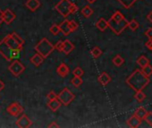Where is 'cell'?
<instances>
[{"mask_svg": "<svg viewBox=\"0 0 152 128\" xmlns=\"http://www.w3.org/2000/svg\"><path fill=\"white\" fill-rule=\"evenodd\" d=\"M6 111L8 114H10L11 116L13 117H19L22 114L23 112V108L21 105H20L18 102H12V104H10L7 109Z\"/></svg>", "mask_w": 152, "mask_h": 128, "instance_id": "8", "label": "cell"}, {"mask_svg": "<svg viewBox=\"0 0 152 128\" xmlns=\"http://www.w3.org/2000/svg\"><path fill=\"white\" fill-rule=\"evenodd\" d=\"M54 49L58 50L59 52H62V50H63V41L57 42V44L54 45Z\"/></svg>", "mask_w": 152, "mask_h": 128, "instance_id": "37", "label": "cell"}, {"mask_svg": "<svg viewBox=\"0 0 152 128\" xmlns=\"http://www.w3.org/2000/svg\"><path fill=\"white\" fill-rule=\"evenodd\" d=\"M72 73L75 77H82L84 75V70L80 67H77L76 69H74Z\"/></svg>", "mask_w": 152, "mask_h": 128, "instance_id": "33", "label": "cell"}, {"mask_svg": "<svg viewBox=\"0 0 152 128\" xmlns=\"http://www.w3.org/2000/svg\"><path fill=\"white\" fill-rule=\"evenodd\" d=\"M151 45H152V39H149V40L145 43V45H146L148 48H149Z\"/></svg>", "mask_w": 152, "mask_h": 128, "instance_id": "41", "label": "cell"}, {"mask_svg": "<svg viewBox=\"0 0 152 128\" xmlns=\"http://www.w3.org/2000/svg\"><path fill=\"white\" fill-rule=\"evenodd\" d=\"M47 99H48V101H51V100H53V99H56V98H58V95L53 92V91H50L48 94H47Z\"/></svg>", "mask_w": 152, "mask_h": 128, "instance_id": "36", "label": "cell"}, {"mask_svg": "<svg viewBox=\"0 0 152 128\" xmlns=\"http://www.w3.org/2000/svg\"><path fill=\"white\" fill-rule=\"evenodd\" d=\"M50 32H51L53 35H54V36L58 35V34L61 32L60 26H59V25H57V24H53V25H52V27L50 28Z\"/></svg>", "mask_w": 152, "mask_h": 128, "instance_id": "31", "label": "cell"}, {"mask_svg": "<svg viewBox=\"0 0 152 128\" xmlns=\"http://www.w3.org/2000/svg\"><path fill=\"white\" fill-rule=\"evenodd\" d=\"M22 49H13L7 45L4 40L0 42V54L9 61H13L15 60H18L20 56Z\"/></svg>", "mask_w": 152, "mask_h": 128, "instance_id": "3", "label": "cell"}, {"mask_svg": "<svg viewBox=\"0 0 152 128\" xmlns=\"http://www.w3.org/2000/svg\"><path fill=\"white\" fill-rule=\"evenodd\" d=\"M142 124V119L137 118L135 115H133L128 120H127V126L129 127L132 128H136L139 127Z\"/></svg>", "mask_w": 152, "mask_h": 128, "instance_id": "13", "label": "cell"}, {"mask_svg": "<svg viewBox=\"0 0 152 128\" xmlns=\"http://www.w3.org/2000/svg\"><path fill=\"white\" fill-rule=\"evenodd\" d=\"M61 106V101L56 98V99H53V100H51L47 102V107L52 110V111H57Z\"/></svg>", "mask_w": 152, "mask_h": 128, "instance_id": "12", "label": "cell"}, {"mask_svg": "<svg viewBox=\"0 0 152 128\" xmlns=\"http://www.w3.org/2000/svg\"><path fill=\"white\" fill-rule=\"evenodd\" d=\"M149 49H150V50H151V51L152 52V45H151V46H150V47H149Z\"/></svg>", "mask_w": 152, "mask_h": 128, "instance_id": "46", "label": "cell"}, {"mask_svg": "<svg viewBox=\"0 0 152 128\" xmlns=\"http://www.w3.org/2000/svg\"><path fill=\"white\" fill-rule=\"evenodd\" d=\"M4 21V20H3V11L0 9V25H1V23Z\"/></svg>", "mask_w": 152, "mask_h": 128, "instance_id": "43", "label": "cell"}, {"mask_svg": "<svg viewBox=\"0 0 152 128\" xmlns=\"http://www.w3.org/2000/svg\"><path fill=\"white\" fill-rule=\"evenodd\" d=\"M96 27L101 30V31H104L108 27V20H106L104 18H100L98 20V21L96 22Z\"/></svg>", "mask_w": 152, "mask_h": 128, "instance_id": "20", "label": "cell"}, {"mask_svg": "<svg viewBox=\"0 0 152 128\" xmlns=\"http://www.w3.org/2000/svg\"><path fill=\"white\" fill-rule=\"evenodd\" d=\"M126 84L135 92L142 91L151 82L149 77L145 76L142 69H135L126 79Z\"/></svg>", "mask_w": 152, "mask_h": 128, "instance_id": "1", "label": "cell"}, {"mask_svg": "<svg viewBox=\"0 0 152 128\" xmlns=\"http://www.w3.org/2000/svg\"><path fill=\"white\" fill-rule=\"evenodd\" d=\"M58 99L61 101V104L68 106L75 99V94L69 89V88H64L59 94H58Z\"/></svg>", "mask_w": 152, "mask_h": 128, "instance_id": "6", "label": "cell"}, {"mask_svg": "<svg viewBox=\"0 0 152 128\" xmlns=\"http://www.w3.org/2000/svg\"><path fill=\"white\" fill-rule=\"evenodd\" d=\"M44 60H45V58H44L42 55H40L39 53H36V54H34V55L30 58V62H31L34 66L39 67V66L43 63Z\"/></svg>", "mask_w": 152, "mask_h": 128, "instance_id": "16", "label": "cell"}, {"mask_svg": "<svg viewBox=\"0 0 152 128\" xmlns=\"http://www.w3.org/2000/svg\"><path fill=\"white\" fill-rule=\"evenodd\" d=\"M124 58L121 56V55H119V54H118V55H116L114 58H113V60H112V62H113V64L115 65V66H117V67H119V66H121L123 63H124Z\"/></svg>", "mask_w": 152, "mask_h": 128, "instance_id": "24", "label": "cell"}, {"mask_svg": "<svg viewBox=\"0 0 152 128\" xmlns=\"http://www.w3.org/2000/svg\"><path fill=\"white\" fill-rule=\"evenodd\" d=\"M137 63H138V65H139L141 68H143V67H145L146 65L150 64V60H149L146 56L142 55V56H140V57L137 59Z\"/></svg>", "mask_w": 152, "mask_h": 128, "instance_id": "22", "label": "cell"}, {"mask_svg": "<svg viewBox=\"0 0 152 128\" xmlns=\"http://www.w3.org/2000/svg\"><path fill=\"white\" fill-rule=\"evenodd\" d=\"M8 69L12 73V75H13L14 77H19L22 72H24L25 66L21 62H20L18 60H15L8 67Z\"/></svg>", "mask_w": 152, "mask_h": 128, "instance_id": "7", "label": "cell"}, {"mask_svg": "<svg viewBox=\"0 0 152 128\" xmlns=\"http://www.w3.org/2000/svg\"><path fill=\"white\" fill-rule=\"evenodd\" d=\"M3 40L5 42V44H6L7 45H9L10 47H12V48H13V49H22V45H20L12 37V34H9V35H7L6 37H4Z\"/></svg>", "mask_w": 152, "mask_h": 128, "instance_id": "10", "label": "cell"}, {"mask_svg": "<svg viewBox=\"0 0 152 128\" xmlns=\"http://www.w3.org/2000/svg\"><path fill=\"white\" fill-rule=\"evenodd\" d=\"M72 2L70 0H61L56 5V11L63 17H68L70 14V5Z\"/></svg>", "mask_w": 152, "mask_h": 128, "instance_id": "5", "label": "cell"}, {"mask_svg": "<svg viewBox=\"0 0 152 128\" xmlns=\"http://www.w3.org/2000/svg\"><path fill=\"white\" fill-rule=\"evenodd\" d=\"M147 113H148V111H147L143 107H140V108H138V109L134 111V115H135L137 118H141V119L142 120V119H144V118H145V116L147 115Z\"/></svg>", "mask_w": 152, "mask_h": 128, "instance_id": "21", "label": "cell"}, {"mask_svg": "<svg viewBox=\"0 0 152 128\" xmlns=\"http://www.w3.org/2000/svg\"><path fill=\"white\" fill-rule=\"evenodd\" d=\"M94 11L93 9L89 6V5H86L82 10H81V13L83 14V16L85 18H89L92 14H93Z\"/></svg>", "mask_w": 152, "mask_h": 128, "instance_id": "23", "label": "cell"}, {"mask_svg": "<svg viewBox=\"0 0 152 128\" xmlns=\"http://www.w3.org/2000/svg\"><path fill=\"white\" fill-rule=\"evenodd\" d=\"M59 26H60L61 32H62L65 36H68V35H69L71 33V29H70V27H69V20H65Z\"/></svg>", "mask_w": 152, "mask_h": 128, "instance_id": "15", "label": "cell"}, {"mask_svg": "<svg viewBox=\"0 0 152 128\" xmlns=\"http://www.w3.org/2000/svg\"><path fill=\"white\" fill-rule=\"evenodd\" d=\"M78 10V7H77V5L76 4H71V5H70V13H75Z\"/></svg>", "mask_w": 152, "mask_h": 128, "instance_id": "38", "label": "cell"}, {"mask_svg": "<svg viewBox=\"0 0 152 128\" xmlns=\"http://www.w3.org/2000/svg\"><path fill=\"white\" fill-rule=\"evenodd\" d=\"M110 80H111V78L106 73V72H102L100 76H99V78H98V81L101 83V85H102L103 86H107L110 82Z\"/></svg>", "mask_w": 152, "mask_h": 128, "instance_id": "19", "label": "cell"}, {"mask_svg": "<svg viewBox=\"0 0 152 128\" xmlns=\"http://www.w3.org/2000/svg\"><path fill=\"white\" fill-rule=\"evenodd\" d=\"M4 88V82L0 79V91L3 90Z\"/></svg>", "mask_w": 152, "mask_h": 128, "instance_id": "44", "label": "cell"}, {"mask_svg": "<svg viewBox=\"0 0 152 128\" xmlns=\"http://www.w3.org/2000/svg\"><path fill=\"white\" fill-rule=\"evenodd\" d=\"M128 20L124 17L121 12L117 11L108 20L109 28L117 35H120L126 28L128 27Z\"/></svg>", "mask_w": 152, "mask_h": 128, "instance_id": "2", "label": "cell"}, {"mask_svg": "<svg viewBox=\"0 0 152 128\" xmlns=\"http://www.w3.org/2000/svg\"><path fill=\"white\" fill-rule=\"evenodd\" d=\"M57 73L60 77L61 78H65L69 75V67L65 64V63H61L58 68H57Z\"/></svg>", "mask_w": 152, "mask_h": 128, "instance_id": "14", "label": "cell"}, {"mask_svg": "<svg viewBox=\"0 0 152 128\" xmlns=\"http://www.w3.org/2000/svg\"><path fill=\"white\" fill-rule=\"evenodd\" d=\"M48 127H59V125H57L56 122H52L50 125H48Z\"/></svg>", "mask_w": 152, "mask_h": 128, "instance_id": "40", "label": "cell"}, {"mask_svg": "<svg viewBox=\"0 0 152 128\" xmlns=\"http://www.w3.org/2000/svg\"><path fill=\"white\" fill-rule=\"evenodd\" d=\"M69 27H70L71 32H73V31H75V30H77L78 29V24L75 20H69Z\"/></svg>", "mask_w": 152, "mask_h": 128, "instance_id": "34", "label": "cell"}, {"mask_svg": "<svg viewBox=\"0 0 152 128\" xmlns=\"http://www.w3.org/2000/svg\"><path fill=\"white\" fill-rule=\"evenodd\" d=\"M35 50L37 53L42 55L45 59L47 58L54 50V45L45 37L42 38L37 45H35Z\"/></svg>", "mask_w": 152, "mask_h": 128, "instance_id": "4", "label": "cell"}, {"mask_svg": "<svg viewBox=\"0 0 152 128\" xmlns=\"http://www.w3.org/2000/svg\"><path fill=\"white\" fill-rule=\"evenodd\" d=\"M95 1H96V0H86V2L89 3V4H94Z\"/></svg>", "mask_w": 152, "mask_h": 128, "instance_id": "45", "label": "cell"}, {"mask_svg": "<svg viewBox=\"0 0 152 128\" xmlns=\"http://www.w3.org/2000/svg\"><path fill=\"white\" fill-rule=\"evenodd\" d=\"M74 49H75V45L69 40L66 39L65 41H63V50H62V52L65 54H69Z\"/></svg>", "mask_w": 152, "mask_h": 128, "instance_id": "18", "label": "cell"}, {"mask_svg": "<svg viewBox=\"0 0 152 128\" xmlns=\"http://www.w3.org/2000/svg\"><path fill=\"white\" fill-rule=\"evenodd\" d=\"M144 120L149 126H152V112H148L147 113V115L144 118Z\"/></svg>", "mask_w": 152, "mask_h": 128, "instance_id": "35", "label": "cell"}, {"mask_svg": "<svg viewBox=\"0 0 152 128\" xmlns=\"http://www.w3.org/2000/svg\"><path fill=\"white\" fill-rule=\"evenodd\" d=\"M70 83L75 86V87H79L82 84H83V80L81 78V77H75L71 79Z\"/></svg>", "mask_w": 152, "mask_h": 128, "instance_id": "26", "label": "cell"}, {"mask_svg": "<svg viewBox=\"0 0 152 128\" xmlns=\"http://www.w3.org/2000/svg\"><path fill=\"white\" fill-rule=\"evenodd\" d=\"M25 5L30 11L35 12L40 6V2H39V0H27L25 3Z\"/></svg>", "mask_w": 152, "mask_h": 128, "instance_id": "17", "label": "cell"}, {"mask_svg": "<svg viewBox=\"0 0 152 128\" xmlns=\"http://www.w3.org/2000/svg\"><path fill=\"white\" fill-rule=\"evenodd\" d=\"M102 51L98 46H95V47L93 48L92 51H91V54H92V56H93L94 59L100 57V56L102 55Z\"/></svg>", "mask_w": 152, "mask_h": 128, "instance_id": "28", "label": "cell"}, {"mask_svg": "<svg viewBox=\"0 0 152 128\" xmlns=\"http://www.w3.org/2000/svg\"><path fill=\"white\" fill-rule=\"evenodd\" d=\"M142 71L143 72V74H144L145 76H147V77L150 78L152 75V66L151 65H150V64L146 65L145 67L142 68Z\"/></svg>", "mask_w": 152, "mask_h": 128, "instance_id": "29", "label": "cell"}, {"mask_svg": "<svg viewBox=\"0 0 152 128\" xmlns=\"http://www.w3.org/2000/svg\"><path fill=\"white\" fill-rule=\"evenodd\" d=\"M31 125H32V121L28 118L27 115L20 116L16 121V126L20 128H28L31 127Z\"/></svg>", "mask_w": 152, "mask_h": 128, "instance_id": "9", "label": "cell"}, {"mask_svg": "<svg viewBox=\"0 0 152 128\" xmlns=\"http://www.w3.org/2000/svg\"><path fill=\"white\" fill-rule=\"evenodd\" d=\"M125 8L129 9L131 8V6L134 5V4L137 1V0H118Z\"/></svg>", "mask_w": 152, "mask_h": 128, "instance_id": "25", "label": "cell"}, {"mask_svg": "<svg viewBox=\"0 0 152 128\" xmlns=\"http://www.w3.org/2000/svg\"><path fill=\"white\" fill-rule=\"evenodd\" d=\"M146 98L145 94L142 91H138L136 92L135 95H134V99L138 102H142L144 101V99Z\"/></svg>", "mask_w": 152, "mask_h": 128, "instance_id": "27", "label": "cell"}, {"mask_svg": "<svg viewBox=\"0 0 152 128\" xmlns=\"http://www.w3.org/2000/svg\"><path fill=\"white\" fill-rule=\"evenodd\" d=\"M145 36L148 37L149 39H152V28H149V29L145 31Z\"/></svg>", "mask_w": 152, "mask_h": 128, "instance_id": "39", "label": "cell"}, {"mask_svg": "<svg viewBox=\"0 0 152 128\" xmlns=\"http://www.w3.org/2000/svg\"><path fill=\"white\" fill-rule=\"evenodd\" d=\"M12 34V37L20 45H23V44H24V39L20 37V36H19L17 33H15V32H12V33H11Z\"/></svg>", "mask_w": 152, "mask_h": 128, "instance_id": "32", "label": "cell"}, {"mask_svg": "<svg viewBox=\"0 0 152 128\" xmlns=\"http://www.w3.org/2000/svg\"><path fill=\"white\" fill-rule=\"evenodd\" d=\"M147 19H148V20H150L152 23V11L147 15Z\"/></svg>", "mask_w": 152, "mask_h": 128, "instance_id": "42", "label": "cell"}, {"mask_svg": "<svg viewBox=\"0 0 152 128\" xmlns=\"http://www.w3.org/2000/svg\"><path fill=\"white\" fill-rule=\"evenodd\" d=\"M16 18V15L13 12H12L10 9H5L3 12V20L5 24H10L12 23Z\"/></svg>", "mask_w": 152, "mask_h": 128, "instance_id": "11", "label": "cell"}, {"mask_svg": "<svg viewBox=\"0 0 152 128\" xmlns=\"http://www.w3.org/2000/svg\"><path fill=\"white\" fill-rule=\"evenodd\" d=\"M128 28L131 29V30H133V31H134V30H136L138 28H139V23H138V21L136 20H132L131 21H129L128 22Z\"/></svg>", "mask_w": 152, "mask_h": 128, "instance_id": "30", "label": "cell"}]
</instances>
